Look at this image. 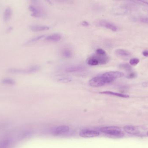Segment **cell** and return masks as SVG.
I'll use <instances>...</instances> for the list:
<instances>
[{
	"instance_id": "obj_1",
	"label": "cell",
	"mask_w": 148,
	"mask_h": 148,
	"mask_svg": "<svg viewBox=\"0 0 148 148\" xmlns=\"http://www.w3.org/2000/svg\"><path fill=\"white\" fill-rule=\"evenodd\" d=\"M124 74L120 71H109L98 75L91 78L89 81V85L93 87H102L111 83L116 78H121Z\"/></svg>"
},
{
	"instance_id": "obj_24",
	"label": "cell",
	"mask_w": 148,
	"mask_h": 148,
	"mask_svg": "<svg viewBox=\"0 0 148 148\" xmlns=\"http://www.w3.org/2000/svg\"><path fill=\"white\" fill-rule=\"evenodd\" d=\"M82 25L84 26H88V23L87 21H84L82 23Z\"/></svg>"
},
{
	"instance_id": "obj_20",
	"label": "cell",
	"mask_w": 148,
	"mask_h": 148,
	"mask_svg": "<svg viewBox=\"0 0 148 148\" xmlns=\"http://www.w3.org/2000/svg\"><path fill=\"white\" fill-rule=\"evenodd\" d=\"M140 61L138 58H134L131 59L130 61V64L132 66H135L137 65L140 62Z\"/></svg>"
},
{
	"instance_id": "obj_9",
	"label": "cell",
	"mask_w": 148,
	"mask_h": 148,
	"mask_svg": "<svg viewBox=\"0 0 148 148\" xmlns=\"http://www.w3.org/2000/svg\"><path fill=\"white\" fill-rule=\"evenodd\" d=\"M123 129L127 134L133 135L139 134L140 133V130L137 127L130 125L125 126L123 127Z\"/></svg>"
},
{
	"instance_id": "obj_19",
	"label": "cell",
	"mask_w": 148,
	"mask_h": 148,
	"mask_svg": "<svg viewBox=\"0 0 148 148\" xmlns=\"http://www.w3.org/2000/svg\"><path fill=\"white\" fill-rule=\"evenodd\" d=\"M62 55L63 56L66 58H71L73 55L72 52L71 50L69 49H65L63 50L62 52Z\"/></svg>"
},
{
	"instance_id": "obj_18",
	"label": "cell",
	"mask_w": 148,
	"mask_h": 148,
	"mask_svg": "<svg viewBox=\"0 0 148 148\" xmlns=\"http://www.w3.org/2000/svg\"><path fill=\"white\" fill-rule=\"evenodd\" d=\"M44 37H45V35H43L36 36V37L32 38L31 40L27 42V44H29V43H33L36 42L38 41L41 40V39H42V38H44Z\"/></svg>"
},
{
	"instance_id": "obj_22",
	"label": "cell",
	"mask_w": 148,
	"mask_h": 148,
	"mask_svg": "<svg viewBox=\"0 0 148 148\" xmlns=\"http://www.w3.org/2000/svg\"><path fill=\"white\" fill-rule=\"evenodd\" d=\"M139 21L143 23L148 24V17H141L139 19Z\"/></svg>"
},
{
	"instance_id": "obj_27",
	"label": "cell",
	"mask_w": 148,
	"mask_h": 148,
	"mask_svg": "<svg viewBox=\"0 0 148 148\" xmlns=\"http://www.w3.org/2000/svg\"><path fill=\"white\" fill-rule=\"evenodd\" d=\"M147 135L148 136V131L147 132Z\"/></svg>"
},
{
	"instance_id": "obj_8",
	"label": "cell",
	"mask_w": 148,
	"mask_h": 148,
	"mask_svg": "<svg viewBox=\"0 0 148 148\" xmlns=\"http://www.w3.org/2000/svg\"><path fill=\"white\" fill-rule=\"evenodd\" d=\"M70 131V128L67 126H60L56 128L53 131V134L56 136L63 135L68 134Z\"/></svg>"
},
{
	"instance_id": "obj_16",
	"label": "cell",
	"mask_w": 148,
	"mask_h": 148,
	"mask_svg": "<svg viewBox=\"0 0 148 148\" xmlns=\"http://www.w3.org/2000/svg\"><path fill=\"white\" fill-rule=\"evenodd\" d=\"M119 68L127 71H131L132 70L131 65L128 63H121L119 65Z\"/></svg>"
},
{
	"instance_id": "obj_15",
	"label": "cell",
	"mask_w": 148,
	"mask_h": 148,
	"mask_svg": "<svg viewBox=\"0 0 148 148\" xmlns=\"http://www.w3.org/2000/svg\"><path fill=\"white\" fill-rule=\"evenodd\" d=\"M115 52L117 55L123 57H127L130 55V53L129 51L122 49H116Z\"/></svg>"
},
{
	"instance_id": "obj_26",
	"label": "cell",
	"mask_w": 148,
	"mask_h": 148,
	"mask_svg": "<svg viewBox=\"0 0 148 148\" xmlns=\"http://www.w3.org/2000/svg\"><path fill=\"white\" fill-rule=\"evenodd\" d=\"M139 2L143 3H145V4H147L148 5V1H139Z\"/></svg>"
},
{
	"instance_id": "obj_14",
	"label": "cell",
	"mask_w": 148,
	"mask_h": 148,
	"mask_svg": "<svg viewBox=\"0 0 148 148\" xmlns=\"http://www.w3.org/2000/svg\"><path fill=\"white\" fill-rule=\"evenodd\" d=\"M100 93L102 94H104L114 96H118V97H121V98H127L130 97L128 95L120 94V93H116V92H112V91H103V92H101Z\"/></svg>"
},
{
	"instance_id": "obj_21",
	"label": "cell",
	"mask_w": 148,
	"mask_h": 148,
	"mask_svg": "<svg viewBox=\"0 0 148 148\" xmlns=\"http://www.w3.org/2000/svg\"><path fill=\"white\" fill-rule=\"evenodd\" d=\"M136 76H137V74L135 72H132L127 76V78L129 79H134V78H136Z\"/></svg>"
},
{
	"instance_id": "obj_12",
	"label": "cell",
	"mask_w": 148,
	"mask_h": 148,
	"mask_svg": "<svg viewBox=\"0 0 148 148\" xmlns=\"http://www.w3.org/2000/svg\"><path fill=\"white\" fill-rule=\"evenodd\" d=\"M61 39V36L58 34H54L49 35L46 37L45 39L49 41L58 42Z\"/></svg>"
},
{
	"instance_id": "obj_11",
	"label": "cell",
	"mask_w": 148,
	"mask_h": 148,
	"mask_svg": "<svg viewBox=\"0 0 148 148\" xmlns=\"http://www.w3.org/2000/svg\"><path fill=\"white\" fill-rule=\"evenodd\" d=\"M49 27L44 25H33L30 27V29L33 32L44 31L49 29Z\"/></svg>"
},
{
	"instance_id": "obj_3",
	"label": "cell",
	"mask_w": 148,
	"mask_h": 148,
	"mask_svg": "<svg viewBox=\"0 0 148 148\" xmlns=\"http://www.w3.org/2000/svg\"><path fill=\"white\" fill-rule=\"evenodd\" d=\"M100 131L105 134L114 137H122L123 136L121 129L118 127H103L100 129Z\"/></svg>"
},
{
	"instance_id": "obj_6",
	"label": "cell",
	"mask_w": 148,
	"mask_h": 148,
	"mask_svg": "<svg viewBox=\"0 0 148 148\" xmlns=\"http://www.w3.org/2000/svg\"><path fill=\"white\" fill-rule=\"evenodd\" d=\"M63 70L66 73H75L83 72L86 70V68L83 65H74L65 67Z\"/></svg>"
},
{
	"instance_id": "obj_7",
	"label": "cell",
	"mask_w": 148,
	"mask_h": 148,
	"mask_svg": "<svg viewBox=\"0 0 148 148\" xmlns=\"http://www.w3.org/2000/svg\"><path fill=\"white\" fill-rule=\"evenodd\" d=\"M97 24L98 26L104 27L114 32L117 31L118 29L116 25L106 20H102L99 21L97 23Z\"/></svg>"
},
{
	"instance_id": "obj_2",
	"label": "cell",
	"mask_w": 148,
	"mask_h": 148,
	"mask_svg": "<svg viewBox=\"0 0 148 148\" xmlns=\"http://www.w3.org/2000/svg\"><path fill=\"white\" fill-rule=\"evenodd\" d=\"M109 61V58L107 54H95L90 56L87 59V63L90 66H96L97 65H104L108 63Z\"/></svg>"
},
{
	"instance_id": "obj_25",
	"label": "cell",
	"mask_w": 148,
	"mask_h": 148,
	"mask_svg": "<svg viewBox=\"0 0 148 148\" xmlns=\"http://www.w3.org/2000/svg\"><path fill=\"white\" fill-rule=\"evenodd\" d=\"M142 86L144 87H148V82H145L142 83Z\"/></svg>"
},
{
	"instance_id": "obj_23",
	"label": "cell",
	"mask_w": 148,
	"mask_h": 148,
	"mask_svg": "<svg viewBox=\"0 0 148 148\" xmlns=\"http://www.w3.org/2000/svg\"><path fill=\"white\" fill-rule=\"evenodd\" d=\"M143 54L145 57H148V50H144L143 51Z\"/></svg>"
},
{
	"instance_id": "obj_4",
	"label": "cell",
	"mask_w": 148,
	"mask_h": 148,
	"mask_svg": "<svg viewBox=\"0 0 148 148\" xmlns=\"http://www.w3.org/2000/svg\"><path fill=\"white\" fill-rule=\"evenodd\" d=\"M40 70L38 66H33L27 69H19L12 68L8 69V72L13 74H29L35 73Z\"/></svg>"
},
{
	"instance_id": "obj_10",
	"label": "cell",
	"mask_w": 148,
	"mask_h": 148,
	"mask_svg": "<svg viewBox=\"0 0 148 148\" xmlns=\"http://www.w3.org/2000/svg\"><path fill=\"white\" fill-rule=\"evenodd\" d=\"M29 9L31 12V14L34 17H40L41 16L42 14L41 11L39 8L34 5H30L29 6Z\"/></svg>"
},
{
	"instance_id": "obj_13",
	"label": "cell",
	"mask_w": 148,
	"mask_h": 148,
	"mask_svg": "<svg viewBox=\"0 0 148 148\" xmlns=\"http://www.w3.org/2000/svg\"><path fill=\"white\" fill-rule=\"evenodd\" d=\"M12 14V10L11 8L8 7L5 9L3 13V21L5 22H8L10 20Z\"/></svg>"
},
{
	"instance_id": "obj_17",
	"label": "cell",
	"mask_w": 148,
	"mask_h": 148,
	"mask_svg": "<svg viewBox=\"0 0 148 148\" xmlns=\"http://www.w3.org/2000/svg\"><path fill=\"white\" fill-rule=\"evenodd\" d=\"M1 83L3 84L6 85H13L15 83L14 80L11 78H4L2 80Z\"/></svg>"
},
{
	"instance_id": "obj_5",
	"label": "cell",
	"mask_w": 148,
	"mask_h": 148,
	"mask_svg": "<svg viewBox=\"0 0 148 148\" xmlns=\"http://www.w3.org/2000/svg\"><path fill=\"white\" fill-rule=\"evenodd\" d=\"M79 134L83 138H93L99 136L100 133L96 130L85 129L81 130Z\"/></svg>"
}]
</instances>
